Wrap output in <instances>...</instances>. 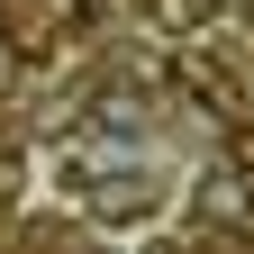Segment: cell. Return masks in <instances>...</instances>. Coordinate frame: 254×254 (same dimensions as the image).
<instances>
[{"instance_id":"6","label":"cell","mask_w":254,"mask_h":254,"mask_svg":"<svg viewBox=\"0 0 254 254\" xmlns=\"http://www.w3.org/2000/svg\"><path fill=\"white\" fill-rule=\"evenodd\" d=\"M9 73H18V55H9V37H0V91H9Z\"/></svg>"},{"instance_id":"2","label":"cell","mask_w":254,"mask_h":254,"mask_svg":"<svg viewBox=\"0 0 254 254\" xmlns=\"http://www.w3.org/2000/svg\"><path fill=\"white\" fill-rule=\"evenodd\" d=\"M173 82L190 91V100H209V109H236V73H227V64H209V55H182Z\"/></svg>"},{"instance_id":"1","label":"cell","mask_w":254,"mask_h":254,"mask_svg":"<svg viewBox=\"0 0 254 254\" xmlns=\"http://www.w3.org/2000/svg\"><path fill=\"white\" fill-rule=\"evenodd\" d=\"M91 209H100V227H145V218H154V182L145 173H118V182L91 190Z\"/></svg>"},{"instance_id":"4","label":"cell","mask_w":254,"mask_h":254,"mask_svg":"<svg viewBox=\"0 0 254 254\" xmlns=\"http://www.w3.org/2000/svg\"><path fill=\"white\" fill-rule=\"evenodd\" d=\"M209 9H218V0H145L154 27H209Z\"/></svg>"},{"instance_id":"3","label":"cell","mask_w":254,"mask_h":254,"mask_svg":"<svg viewBox=\"0 0 254 254\" xmlns=\"http://www.w3.org/2000/svg\"><path fill=\"white\" fill-rule=\"evenodd\" d=\"M190 200H200V227H218V236H227V227H245V182H236V173H218V182H200Z\"/></svg>"},{"instance_id":"7","label":"cell","mask_w":254,"mask_h":254,"mask_svg":"<svg viewBox=\"0 0 254 254\" xmlns=\"http://www.w3.org/2000/svg\"><path fill=\"white\" fill-rule=\"evenodd\" d=\"M245 18H254V0H245Z\"/></svg>"},{"instance_id":"5","label":"cell","mask_w":254,"mask_h":254,"mask_svg":"<svg viewBox=\"0 0 254 254\" xmlns=\"http://www.w3.org/2000/svg\"><path fill=\"white\" fill-rule=\"evenodd\" d=\"M227 173L254 182V118H227Z\"/></svg>"}]
</instances>
